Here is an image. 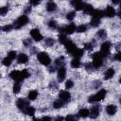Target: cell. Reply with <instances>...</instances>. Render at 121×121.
<instances>
[{
	"mask_svg": "<svg viewBox=\"0 0 121 121\" xmlns=\"http://www.w3.org/2000/svg\"><path fill=\"white\" fill-rule=\"evenodd\" d=\"M106 94H107V91H106V90H104V89H101V90H99L96 94H95V95H91V96L89 97L88 101H89L90 103H94V102L100 101V100H102V99L105 97Z\"/></svg>",
	"mask_w": 121,
	"mask_h": 121,
	"instance_id": "1",
	"label": "cell"
},
{
	"mask_svg": "<svg viewBox=\"0 0 121 121\" xmlns=\"http://www.w3.org/2000/svg\"><path fill=\"white\" fill-rule=\"evenodd\" d=\"M37 57H38V60L40 61V63L44 66H47L51 63V59L46 52H40Z\"/></svg>",
	"mask_w": 121,
	"mask_h": 121,
	"instance_id": "2",
	"label": "cell"
},
{
	"mask_svg": "<svg viewBox=\"0 0 121 121\" xmlns=\"http://www.w3.org/2000/svg\"><path fill=\"white\" fill-rule=\"evenodd\" d=\"M27 23H28V17H27L26 15H21L20 17H18V18L15 20V22H14V24H13V27L18 29V28H20V27L26 26Z\"/></svg>",
	"mask_w": 121,
	"mask_h": 121,
	"instance_id": "3",
	"label": "cell"
},
{
	"mask_svg": "<svg viewBox=\"0 0 121 121\" xmlns=\"http://www.w3.org/2000/svg\"><path fill=\"white\" fill-rule=\"evenodd\" d=\"M103 63V56L100 52H95L93 54V65L95 68H99Z\"/></svg>",
	"mask_w": 121,
	"mask_h": 121,
	"instance_id": "4",
	"label": "cell"
},
{
	"mask_svg": "<svg viewBox=\"0 0 121 121\" xmlns=\"http://www.w3.org/2000/svg\"><path fill=\"white\" fill-rule=\"evenodd\" d=\"M110 49H111V43L109 42H104L102 44H101V47H100V53L103 57H106L110 54Z\"/></svg>",
	"mask_w": 121,
	"mask_h": 121,
	"instance_id": "5",
	"label": "cell"
},
{
	"mask_svg": "<svg viewBox=\"0 0 121 121\" xmlns=\"http://www.w3.org/2000/svg\"><path fill=\"white\" fill-rule=\"evenodd\" d=\"M30 35L35 42H40L43 40V35L41 34V32L38 28H32L30 30Z\"/></svg>",
	"mask_w": 121,
	"mask_h": 121,
	"instance_id": "6",
	"label": "cell"
},
{
	"mask_svg": "<svg viewBox=\"0 0 121 121\" xmlns=\"http://www.w3.org/2000/svg\"><path fill=\"white\" fill-rule=\"evenodd\" d=\"M63 45L65 46V48H66L67 52H68V53H70L71 55H72V54H73V52L78 48V47H77V45H76L72 41H70V40H68V41H67Z\"/></svg>",
	"mask_w": 121,
	"mask_h": 121,
	"instance_id": "7",
	"label": "cell"
},
{
	"mask_svg": "<svg viewBox=\"0 0 121 121\" xmlns=\"http://www.w3.org/2000/svg\"><path fill=\"white\" fill-rule=\"evenodd\" d=\"M76 29H77L76 26H75L74 24H70V25H68V26L62 27L60 31L63 32V34H72V33H74V31H75Z\"/></svg>",
	"mask_w": 121,
	"mask_h": 121,
	"instance_id": "8",
	"label": "cell"
},
{
	"mask_svg": "<svg viewBox=\"0 0 121 121\" xmlns=\"http://www.w3.org/2000/svg\"><path fill=\"white\" fill-rule=\"evenodd\" d=\"M65 76H66V69L64 66H60L58 70V74H57V77H58V80L59 81H63L64 78H65Z\"/></svg>",
	"mask_w": 121,
	"mask_h": 121,
	"instance_id": "9",
	"label": "cell"
},
{
	"mask_svg": "<svg viewBox=\"0 0 121 121\" xmlns=\"http://www.w3.org/2000/svg\"><path fill=\"white\" fill-rule=\"evenodd\" d=\"M59 97H60V100H62L64 102H68L71 99V94L68 91H60V95H59Z\"/></svg>",
	"mask_w": 121,
	"mask_h": 121,
	"instance_id": "10",
	"label": "cell"
},
{
	"mask_svg": "<svg viewBox=\"0 0 121 121\" xmlns=\"http://www.w3.org/2000/svg\"><path fill=\"white\" fill-rule=\"evenodd\" d=\"M9 77L14 79L16 82H21L22 81V78H21V71H18V70H13L9 73Z\"/></svg>",
	"mask_w": 121,
	"mask_h": 121,
	"instance_id": "11",
	"label": "cell"
},
{
	"mask_svg": "<svg viewBox=\"0 0 121 121\" xmlns=\"http://www.w3.org/2000/svg\"><path fill=\"white\" fill-rule=\"evenodd\" d=\"M16 106L18 109H20L21 111H24L27 108V102L24 99V98H19L17 101H16Z\"/></svg>",
	"mask_w": 121,
	"mask_h": 121,
	"instance_id": "12",
	"label": "cell"
},
{
	"mask_svg": "<svg viewBox=\"0 0 121 121\" xmlns=\"http://www.w3.org/2000/svg\"><path fill=\"white\" fill-rule=\"evenodd\" d=\"M115 9H114V8L113 7H112V6H108L107 8H106V9H105V11H104V15H106L107 17H109V18H111V17H113L114 15H115Z\"/></svg>",
	"mask_w": 121,
	"mask_h": 121,
	"instance_id": "13",
	"label": "cell"
},
{
	"mask_svg": "<svg viewBox=\"0 0 121 121\" xmlns=\"http://www.w3.org/2000/svg\"><path fill=\"white\" fill-rule=\"evenodd\" d=\"M91 15H92L93 19H98V20H100V18L104 16V12L102 10H100V9H94L92 11Z\"/></svg>",
	"mask_w": 121,
	"mask_h": 121,
	"instance_id": "14",
	"label": "cell"
},
{
	"mask_svg": "<svg viewBox=\"0 0 121 121\" xmlns=\"http://www.w3.org/2000/svg\"><path fill=\"white\" fill-rule=\"evenodd\" d=\"M99 114V107L98 106H93L90 111V116L91 118H96Z\"/></svg>",
	"mask_w": 121,
	"mask_h": 121,
	"instance_id": "15",
	"label": "cell"
},
{
	"mask_svg": "<svg viewBox=\"0 0 121 121\" xmlns=\"http://www.w3.org/2000/svg\"><path fill=\"white\" fill-rule=\"evenodd\" d=\"M71 4H72V6L75 8L76 10H81V9H83L84 5H85V4H84L83 2H81V1H72Z\"/></svg>",
	"mask_w": 121,
	"mask_h": 121,
	"instance_id": "16",
	"label": "cell"
},
{
	"mask_svg": "<svg viewBox=\"0 0 121 121\" xmlns=\"http://www.w3.org/2000/svg\"><path fill=\"white\" fill-rule=\"evenodd\" d=\"M116 111H117V108H116L115 105L111 104V105H108V106L106 107V112H107L109 115H113V114H115Z\"/></svg>",
	"mask_w": 121,
	"mask_h": 121,
	"instance_id": "17",
	"label": "cell"
},
{
	"mask_svg": "<svg viewBox=\"0 0 121 121\" xmlns=\"http://www.w3.org/2000/svg\"><path fill=\"white\" fill-rule=\"evenodd\" d=\"M114 73H115V71H114L113 68H108V69L105 71V73H104V78H105V79H110V78H112L114 76Z\"/></svg>",
	"mask_w": 121,
	"mask_h": 121,
	"instance_id": "18",
	"label": "cell"
},
{
	"mask_svg": "<svg viewBox=\"0 0 121 121\" xmlns=\"http://www.w3.org/2000/svg\"><path fill=\"white\" fill-rule=\"evenodd\" d=\"M17 61L18 63H26L28 61V57L25 53H21L17 57Z\"/></svg>",
	"mask_w": 121,
	"mask_h": 121,
	"instance_id": "19",
	"label": "cell"
},
{
	"mask_svg": "<svg viewBox=\"0 0 121 121\" xmlns=\"http://www.w3.org/2000/svg\"><path fill=\"white\" fill-rule=\"evenodd\" d=\"M56 9H57L56 3L50 1V2H48V3L46 4V10H47V11H50V12H51V11L56 10Z\"/></svg>",
	"mask_w": 121,
	"mask_h": 121,
	"instance_id": "20",
	"label": "cell"
},
{
	"mask_svg": "<svg viewBox=\"0 0 121 121\" xmlns=\"http://www.w3.org/2000/svg\"><path fill=\"white\" fill-rule=\"evenodd\" d=\"M83 53H84V51H83V49H80V48H77L74 52H73V56H74V58H76V59H79V58H81L82 56H83Z\"/></svg>",
	"mask_w": 121,
	"mask_h": 121,
	"instance_id": "21",
	"label": "cell"
},
{
	"mask_svg": "<svg viewBox=\"0 0 121 121\" xmlns=\"http://www.w3.org/2000/svg\"><path fill=\"white\" fill-rule=\"evenodd\" d=\"M37 96H38V92L35 91V90L29 91V93H28V95H27V98H28L29 100H35V99L37 98Z\"/></svg>",
	"mask_w": 121,
	"mask_h": 121,
	"instance_id": "22",
	"label": "cell"
},
{
	"mask_svg": "<svg viewBox=\"0 0 121 121\" xmlns=\"http://www.w3.org/2000/svg\"><path fill=\"white\" fill-rule=\"evenodd\" d=\"M78 115L80 117H82V118H85V117L90 115V111L87 110V109H80L78 111Z\"/></svg>",
	"mask_w": 121,
	"mask_h": 121,
	"instance_id": "23",
	"label": "cell"
},
{
	"mask_svg": "<svg viewBox=\"0 0 121 121\" xmlns=\"http://www.w3.org/2000/svg\"><path fill=\"white\" fill-rule=\"evenodd\" d=\"M94 10V9H93V6L92 5H90V4H85L84 5V8H83V12L84 13H86V14H88V13H92V11Z\"/></svg>",
	"mask_w": 121,
	"mask_h": 121,
	"instance_id": "24",
	"label": "cell"
},
{
	"mask_svg": "<svg viewBox=\"0 0 121 121\" xmlns=\"http://www.w3.org/2000/svg\"><path fill=\"white\" fill-rule=\"evenodd\" d=\"M71 66H72L73 68H78V67L80 66V60H79V59L74 58V59L71 60Z\"/></svg>",
	"mask_w": 121,
	"mask_h": 121,
	"instance_id": "25",
	"label": "cell"
},
{
	"mask_svg": "<svg viewBox=\"0 0 121 121\" xmlns=\"http://www.w3.org/2000/svg\"><path fill=\"white\" fill-rule=\"evenodd\" d=\"M64 101H62V100H60V99H58V100H56L54 103H53V107L55 108V109H60V108H61L63 105H64Z\"/></svg>",
	"mask_w": 121,
	"mask_h": 121,
	"instance_id": "26",
	"label": "cell"
},
{
	"mask_svg": "<svg viewBox=\"0 0 121 121\" xmlns=\"http://www.w3.org/2000/svg\"><path fill=\"white\" fill-rule=\"evenodd\" d=\"M25 112L27 114V115H30V116H33L34 113H35V109L31 106H28L26 110H25Z\"/></svg>",
	"mask_w": 121,
	"mask_h": 121,
	"instance_id": "27",
	"label": "cell"
},
{
	"mask_svg": "<svg viewBox=\"0 0 121 121\" xmlns=\"http://www.w3.org/2000/svg\"><path fill=\"white\" fill-rule=\"evenodd\" d=\"M21 90V84L20 82H15L14 85H13V88H12V91L14 94H18Z\"/></svg>",
	"mask_w": 121,
	"mask_h": 121,
	"instance_id": "28",
	"label": "cell"
},
{
	"mask_svg": "<svg viewBox=\"0 0 121 121\" xmlns=\"http://www.w3.org/2000/svg\"><path fill=\"white\" fill-rule=\"evenodd\" d=\"M59 41H60V43L64 44V43H65L68 41V39L66 38V35H65V34L60 33V34L59 35Z\"/></svg>",
	"mask_w": 121,
	"mask_h": 121,
	"instance_id": "29",
	"label": "cell"
},
{
	"mask_svg": "<svg viewBox=\"0 0 121 121\" xmlns=\"http://www.w3.org/2000/svg\"><path fill=\"white\" fill-rule=\"evenodd\" d=\"M90 25H91L92 27H97L100 25V20H98V19H92L91 22H90Z\"/></svg>",
	"mask_w": 121,
	"mask_h": 121,
	"instance_id": "30",
	"label": "cell"
},
{
	"mask_svg": "<svg viewBox=\"0 0 121 121\" xmlns=\"http://www.w3.org/2000/svg\"><path fill=\"white\" fill-rule=\"evenodd\" d=\"M28 77H29V72L26 69H24V70L21 71V78H22V80L27 78Z\"/></svg>",
	"mask_w": 121,
	"mask_h": 121,
	"instance_id": "31",
	"label": "cell"
},
{
	"mask_svg": "<svg viewBox=\"0 0 121 121\" xmlns=\"http://www.w3.org/2000/svg\"><path fill=\"white\" fill-rule=\"evenodd\" d=\"M86 30H87V26H86L85 25H80V26H78L77 27V29H76V31L78 32V33L85 32Z\"/></svg>",
	"mask_w": 121,
	"mask_h": 121,
	"instance_id": "32",
	"label": "cell"
},
{
	"mask_svg": "<svg viewBox=\"0 0 121 121\" xmlns=\"http://www.w3.org/2000/svg\"><path fill=\"white\" fill-rule=\"evenodd\" d=\"M11 60H10L9 57H6V58H4V59H3L2 63H3L5 66H7V67H8V66H9V65L11 64Z\"/></svg>",
	"mask_w": 121,
	"mask_h": 121,
	"instance_id": "33",
	"label": "cell"
},
{
	"mask_svg": "<svg viewBox=\"0 0 121 121\" xmlns=\"http://www.w3.org/2000/svg\"><path fill=\"white\" fill-rule=\"evenodd\" d=\"M97 36H98L100 39H104V38H106L107 33H106V31H105L104 29H100V30H98V32H97Z\"/></svg>",
	"mask_w": 121,
	"mask_h": 121,
	"instance_id": "34",
	"label": "cell"
},
{
	"mask_svg": "<svg viewBox=\"0 0 121 121\" xmlns=\"http://www.w3.org/2000/svg\"><path fill=\"white\" fill-rule=\"evenodd\" d=\"M64 62V58L61 56V57H59L58 59H56V60H55V63L57 64V65H60V66H62V63Z\"/></svg>",
	"mask_w": 121,
	"mask_h": 121,
	"instance_id": "35",
	"label": "cell"
},
{
	"mask_svg": "<svg viewBox=\"0 0 121 121\" xmlns=\"http://www.w3.org/2000/svg\"><path fill=\"white\" fill-rule=\"evenodd\" d=\"M65 121H78V118L73 114H68L65 117Z\"/></svg>",
	"mask_w": 121,
	"mask_h": 121,
	"instance_id": "36",
	"label": "cell"
},
{
	"mask_svg": "<svg viewBox=\"0 0 121 121\" xmlns=\"http://www.w3.org/2000/svg\"><path fill=\"white\" fill-rule=\"evenodd\" d=\"M75 16H76V12H75V11H70V12L67 13L66 18H67L69 21H72V20L75 18Z\"/></svg>",
	"mask_w": 121,
	"mask_h": 121,
	"instance_id": "37",
	"label": "cell"
},
{
	"mask_svg": "<svg viewBox=\"0 0 121 121\" xmlns=\"http://www.w3.org/2000/svg\"><path fill=\"white\" fill-rule=\"evenodd\" d=\"M48 26H49L50 28H52V29L57 28V22L54 21V20H50V21L48 22Z\"/></svg>",
	"mask_w": 121,
	"mask_h": 121,
	"instance_id": "38",
	"label": "cell"
},
{
	"mask_svg": "<svg viewBox=\"0 0 121 121\" xmlns=\"http://www.w3.org/2000/svg\"><path fill=\"white\" fill-rule=\"evenodd\" d=\"M73 86H74V82L71 79L66 80V82H65V88L66 89H71V88H73Z\"/></svg>",
	"mask_w": 121,
	"mask_h": 121,
	"instance_id": "39",
	"label": "cell"
},
{
	"mask_svg": "<svg viewBox=\"0 0 121 121\" xmlns=\"http://www.w3.org/2000/svg\"><path fill=\"white\" fill-rule=\"evenodd\" d=\"M12 28H13V26H11V25H6V26H4L2 27V30L5 31V32H9V31H10Z\"/></svg>",
	"mask_w": 121,
	"mask_h": 121,
	"instance_id": "40",
	"label": "cell"
},
{
	"mask_svg": "<svg viewBox=\"0 0 121 121\" xmlns=\"http://www.w3.org/2000/svg\"><path fill=\"white\" fill-rule=\"evenodd\" d=\"M54 43H55V41L52 39V38H47V39H45V44L47 45V46H51V45H53L54 44Z\"/></svg>",
	"mask_w": 121,
	"mask_h": 121,
	"instance_id": "41",
	"label": "cell"
},
{
	"mask_svg": "<svg viewBox=\"0 0 121 121\" xmlns=\"http://www.w3.org/2000/svg\"><path fill=\"white\" fill-rule=\"evenodd\" d=\"M7 57H9L10 60H14L15 58H16V51H9V53H8V56Z\"/></svg>",
	"mask_w": 121,
	"mask_h": 121,
	"instance_id": "42",
	"label": "cell"
},
{
	"mask_svg": "<svg viewBox=\"0 0 121 121\" xmlns=\"http://www.w3.org/2000/svg\"><path fill=\"white\" fill-rule=\"evenodd\" d=\"M8 10H9L8 7H2V8H0V14H1L2 16H4V15H6V13L8 12Z\"/></svg>",
	"mask_w": 121,
	"mask_h": 121,
	"instance_id": "43",
	"label": "cell"
},
{
	"mask_svg": "<svg viewBox=\"0 0 121 121\" xmlns=\"http://www.w3.org/2000/svg\"><path fill=\"white\" fill-rule=\"evenodd\" d=\"M114 59H115L117 61H121V52L116 53L115 56H114Z\"/></svg>",
	"mask_w": 121,
	"mask_h": 121,
	"instance_id": "44",
	"label": "cell"
},
{
	"mask_svg": "<svg viewBox=\"0 0 121 121\" xmlns=\"http://www.w3.org/2000/svg\"><path fill=\"white\" fill-rule=\"evenodd\" d=\"M41 121H51V117H49V116H43V118H41Z\"/></svg>",
	"mask_w": 121,
	"mask_h": 121,
	"instance_id": "45",
	"label": "cell"
},
{
	"mask_svg": "<svg viewBox=\"0 0 121 121\" xmlns=\"http://www.w3.org/2000/svg\"><path fill=\"white\" fill-rule=\"evenodd\" d=\"M85 48H86V49H88V50H90V49H92V48H93V44H92L91 43H87V44L85 45Z\"/></svg>",
	"mask_w": 121,
	"mask_h": 121,
	"instance_id": "46",
	"label": "cell"
},
{
	"mask_svg": "<svg viewBox=\"0 0 121 121\" xmlns=\"http://www.w3.org/2000/svg\"><path fill=\"white\" fill-rule=\"evenodd\" d=\"M39 3H40L39 1H30V2H29V4H30V5H33V6L39 5Z\"/></svg>",
	"mask_w": 121,
	"mask_h": 121,
	"instance_id": "47",
	"label": "cell"
},
{
	"mask_svg": "<svg viewBox=\"0 0 121 121\" xmlns=\"http://www.w3.org/2000/svg\"><path fill=\"white\" fill-rule=\"evenodd\" d=\"M54 121H63V117H61V116H58Z\"/></svg>",
	"mask_w": 121,
	"mask_h": 121,
	"instance_id": "48",
	"label": "cell"
},
{
	"mask_svg": "<svg viewBox=\"0 0 121 121\" xmlns=\"http://www.w3.org/2000/svg\"><path fill=\"white\" fill-rule=\"evenodd\" d=\"M32 121H41V119H39V118H33Z\"/></svg>",
	"mask_w": 121,
	"mask_h": 121,
	"instance_id": "49",
	"label": "cell"
},
{
	"mask_svg": "<svg viewBox=\"0 0 121 121\" xmlns=\"http://www.w3.org/2000/svg\"><path fill=\"white\" fill-rule=\"evenodd\" d=\"M119 7H120V10H121V3L119 4Z\"/></svg>",
	"mask_w": 121,
	"mask_h": 121,
	"instance_id": "50",
	"label": "cell"
},
{
	"mask_svg": "<svg viewBox=\"0 0 121 121\" xmlns=\"http://www.w3.org/2000/svg\"><path fill=\"white\" fill-rule=\"evenodd\" d=\"M119 83H121V78H119Z\"/></svg>",
	"mask_w": 121,
	"mask_h": 121,
	"instance_id": "51",
	"label": "cell"
},
{
	"mask_svg": "<svg viewBox=\"0 0 121 121\" xmlns=\"http://www.w3.org/2000/svg\"><path fill=\"white\" fill-rule=\"evenodd\" d=\"M119 102H120V104H121V97H120V99H119Z\"/></svg>",
	"mask_w": 121,
	"mask_h": 121,
	"instance_id": "52",
	"label": "cell"
}]
</instances>
